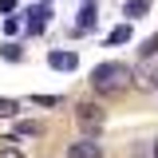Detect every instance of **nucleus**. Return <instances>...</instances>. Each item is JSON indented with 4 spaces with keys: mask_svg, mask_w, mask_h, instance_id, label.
<instances>
[{
    "mask_svg": "<svg viewBox=\"0 0 158 158\" xmlns=\"http://www.w3.org/2000/svg\"><path fill=\"white\" fill-rule=\"evenodd\" d=\"M91 87L99 95H118V91L131 87V67L127 63H99L91 71Z\"/></svg>",
    "mask_w": 158,
    "mask_h": 158,
    "instance_id": "obj_1",
    "label": "nucleus"
},
{
    "mask_svg": "<svg viewBox=\"0 0 158 158\" xmlns=\"http://www.w3.org/2000/svg\"><path fill=\"white\" fill-rule=\"evenodd\" d=\"M75 118H79V127L87 131V138H91V135L99 131V127H103V107H95V103H79Z\"/></svg>",
    "mask_w": 158,
    "mask_h": 158,
    "instance_id": "obj_2",
    "label": "nucleus"
},
{
    "mask_svg": "<svg viewBox=\"0 0 158 158\" xmlns=\"http://www.w3.org/2000/svg\"><path fill=\"white\" fill-rule=\"evenodd\" d=\"M48 67H56V71H75L79 56L75 52H48Z\"/></svg>",
    "mask_w": 158,
    "mask_h": 158,
    "instance_id": "obj_3",
    "label": "nucleus"
},
{
    "mask_svg": "<svg viewBox=\"0 0 158 158\" xmlns=\"http://www.w3.org/2000/svg\"><path fill=\"white\" fill-rule=\"evenodd\" d=\"M67 158H103V150H99V142H91V138H79V142L67 146Z\"/></svg>",
    "mask_w": 158,
    "mask_h": 158,
    "instance_id": "obj_4",
    "label": "nucleus"
},
{
    "mask_svg": "<svg viewBox=\"0 0 158 158\" xmlns=\"http://www.w3.org/2000/svg\"><path fill=\"white\" fill-rule=\"evenodd\" d=\"M75 28H79V32H91V28H95V0H87V4L79 8V20H75Z\"/></svg>",
    "mask_w": 158,
    "mask_h": 158,
    "instance_id": "obj_5",
    "label": "nucleus"
},
{
    "mask_svg": "<svg viewBox=\"0 0 158 158\" xmlns=\"http://www.w3.org/2000/svg\"><path fill=\"white\" fill-rule=\"evenodd\" d=\"M44 20H48V8L36 4V8L28 12V32H44Z\"/></svg>",
    "mask_w": 158,
    "mask_h": 158,
    "instance_id": "obj_6",
    "label": "nucleus"
},
{
    "mask_svg": "<svg viewBox=\"0 0 158 158\" xmlns=\"http://www.w3.org/2000/svg\"><path fill=\"white\" fill-rule=\"evenodd\" d=\"M131 20H138V16H146L150 12V0H127V8H123Z\"/></svg>",
    "mask_w": 158,
    "mask_h": 158,
    "instance_id": "obj_7",
    "label": "nucleus"
},
{
    "mask_svg": "<svg viewBox=\"0 0 158 158\" xmlns=\"http://www.w3.org/2000/svg\"><path fill=\"white\" fill-rule=\"evenodd\" d=\"M127 40H131V28H127V24H118V28H111V36H107V44L115 48V44H127Z\"/></svg>",
    "mask_w": 158,
    "mask_h": 158,
    "instance_id": "obj_8",
    "label": "nucleus"
},
{
    "mask_svg": "<svg viewBox=\"0 0 158 158\" xmlns=\"http://www.w3.org/2000/svg\"><path fill=\"white\" fill-rule=\"evenodd\" d=\"M24 135V138H36V135H44V127H40V123H20L16 127V138Z\"/></svg>",
    "mask_w": 158,
    "mask_h": 158,
    "instance_id": "obj_9",
    "label": "nucleus"
},
{
    "mask_svg": "<svg viewBox=\"0 0 158 158\" xmlns=\"http://www.w3.org/2000/svg\"><path fill=\"white\" fill-rule=\"evenodd\" d=\"M12 115H20V103L16 99H0V118H12Z\"/></svg>",
    "mask_w": 158,
    "mask_h": 158,
    "instance_id": "obj_10",
    "label": "nucleus"
},
{
    "mask_svg": "<svg viewBox=\"0 0 158 158\" xmlns=\"http://www.w3.org/2000/svg\"><path fill=\"white\" fill-rule=\"evenodd\" d=\"M138 52H142V56H158V32H154V36H150V40H146V44H142Z\"/></svg>",
    "mask_w": 158,
    "mask_h": 158,
    "instance_id": "obj_11",
    "label": "nucleus"
},
{
    "mask_svg": "<svg viewBox=\"0 0 158 158\" xmlns=\"http://www.w3.org/2000/svg\"><path fill=\"white\" fill-rule=\"evenodd\" d=\"M32 103H40V107H59V95H32Z\"/></svg>",
    "mask_w": 158,
    "mask_h": 158,
    "instance_id": "obj_12",
    "label": "nucleus"
},
{
    "mask_svg": "<svg viewBox=\"0 0 158 158\" xmlns=\"http://www.w3.org/2000/svg\"><path fill=\"white\" fill-rule=\"evenodd\" d=\"M0 56H4V59H20V56H24V52H20L16 44H4V48H0Z\"/></svg>",
    "mask_w": 158,
    "mask_h": 158,
    "instance_id": "obj_13",
    "label": "nucleus"
},
{
    "mask_svg": "<svg viewBox=\"0 0 158 158\" xmlns=\"http://www.w3.org/2000/svg\"><path fill=\"white\" fill-rule=\"evenodd\" d=\"M0 158H24L20 146H0Z\"/></svg>",
    "mask_w": 158,
    "mask_h": 158,
    "instance_id": "obj_14",
    "label": "nucleus"
},
{
    "mask_svg": "<svg viewBox=\"0 0 158 158\" xmlns=\"http://www.w3.org/2000/svg\"><path fill=\"white\" fill-rule=\"evenodd\" d=\"M4 32H8V36H12V32H20V20H16V16H8V20H4Z\"/></svg>",
    "mask_w": 158,
    "mask_h": 158,
    "instance_id": "obj_15",
    "label": "nucleus"
},
{
    "mask_svg": "<svg viewBox=\"0 0 158 158\" xmlns=\"http://www.w3.org/2000/svg\"><path fill=\"white\" fill-rule=\"evenodd\" d=\"M150 83H154V91H158V75H154V79H150Z\"/></svg>",
    "mask_w": 158,
    "mask_h": 158,
    "instance_id": "obj_16",
    "label": "nucleus"
},
{
    "mask_svg": "<svg viewBox=\"0 0 158 158\" xmlns=\"http://www.w3.org/2000/svg\"><path fill=\"white\" fill-rule=\"evenodd\" d=\"M154 158H158V138H154Z\"/></svg>",
    "mask_w": 158,
    "mask_h": 158,
    "instance_id": "obj_17",
    "label": "nucleus"
}]
</instances>
